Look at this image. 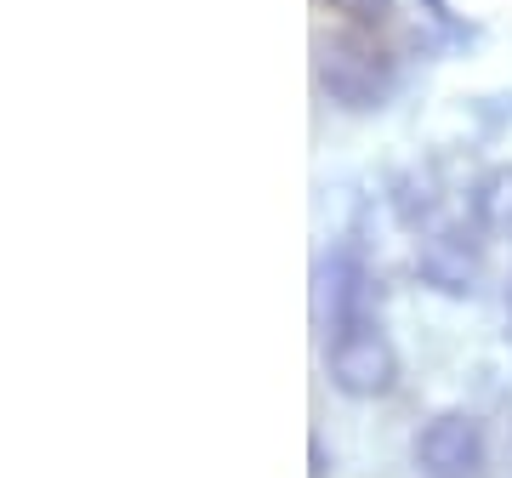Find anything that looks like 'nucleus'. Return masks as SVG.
Here are the masks:
<instances>
[{
  "instance_id": "obj_1",
  "label": "nucleus",
  "mask_w": 512,
  "mask_h": 478,
  "mask_svg": "<svg viewBox=\"0 0 512 478\" xmlns=\"http://www.w3.org/2000/svg\"><path fill=\"white\" fill-rule=\"evenodd\" d=\"M325 376L342 399H387L399 387V348L387 342L382 319H348V325H330L325 336Z\"/></svg>"
},
{
  "instance_id": "obj_2",
  "label": "nucleus",
  "mask_w": 512,
  "mask_h": 478,
  "mask_svg": "<svg viewBox=\"0 0 512 478\" xmlns=\"http://www.w3.org/2000/svg\"><path fill=\"white\" fill-rule=\"evenodd\" d=\"M410 461L421 478H484L490 439L473 410H433L410 439Z\"/></svg>"
},
{
  "instance_id": "obj_3",
  "label": "nucleus",
  "mask_w": 512,
  "mask_h": 478,
  "mask_svg": "<svg viewBox=\"0 0 512 478\" xmlns=\"http://www.w3.org/2000/svg\"><path fill=\"white\" fill-rule=\"evenodd\" d=\"M319 92L342 109H382L393 97V63L370 40H330L319 46Z\"/></svg>"
},
{
  "instance_id": "obj_4",
  "label": "nucleus",
  "mask_w": 512,
  "mask_h": 478,
  "mask_svg": "<svg viewBox=\"0 0 512 478\" xmlns=\"http://www.w3.org/2000/svg\"><path fill=\"white\" fill-rule=\"evenodd\" d=\"M319 308L330 313V325H348V319H376V285L359 251H336L319 268Z\"/></svg>"
},
{
  "instance_id": "obj_5",
  "label": "nucleus",
  "mask_w": 512,
  "mask_h": 478,
  "mask_svg": "<svg viewBox=\"0 0 512 478\" xmlns=\"http://www.w3.org/2000/svg\"><path fill=\"white\" fill-rule=\"evenodd\" d=\"M416 274L444 296H473L478 291V257L456 234H427L416 251Z\"/></svg>"
},
{
  "instance_id": "obj_6",
  "label": "nucleus",
  "mask_w": 512,
  "mask_h": 478,
  "mask_svg": "<svg viewBox=\"0 0 512 478\" xmlns=\"http://www.w3.org/2000/svg\"><path fill=\"white\" fill-rule=\"evenodd\" d=\"M473 217L478 228L512 239V166H490L473 183Z\"/></svg>"
},
{
  "instance_id": "obj_7",
  "label": "nucleus",
  "mask_w": 512,
  "mask_h": 478,
  "mask_svg": "<svg viewBox=\"0 0 512 478\" xmlns=\"http://www.w3.org/2000/svg\"><path fill=\"white\" fill-rule=\"evenodd\" d=\"M330 12H342L348 23H382L393 12V0H325Z\"/></svg>"
},
{
  "instance_id": "obj_8",
  "label": "nucleus",
  "mask_w": 512,
  "mask_h": 478,
  "mask_svg": "<svg viewBox=\"0 0 512 478\" xmlns=\"http://www.w3.org/2000/svg\"><path fill=\"white\" fill-rule=\"evenodd\" d=\"M308 478H330V456H325V439H319V433H308Z\"/></svg>"
}]
</instances>
